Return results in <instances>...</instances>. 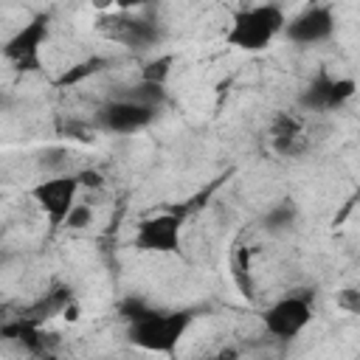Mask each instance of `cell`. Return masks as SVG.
I'll list each match as a JSON object with an SVG mask.
<instances>
[{
	"label": "cell",
	"instance_id": "cell-19",
	"mask_svg": "<svg viewBox=\"0 0 360 360\" xmlns=\"http://www.w3.org/2000/svg\"><path fill=\"white\" fill-rule=\"evenodd\" d=\"M172 65V56H160V59H155V62H149L146 68H143V79L146 82H158V84H166V76H169V68Z\"/></svg>",
	"mask_w": 360,
	"mask_h": 360
},
{
	"label": "cell",
	"instance_id": "cell-13",
	"mask_svg": "<svg viewBox=\"0 0 360 360\" xmlns=\"http://www.w3.org/2000/svg\"><path fill=\"white\" fill-rule=\"evenodd\" d=\"M270 146L281 158H298V155H304L309 149V141H307L304 132H295V135H276V138H270Z\"/></svg>",
	"mask_w": 360,
	"mask_h": 360
},
{
	"label": "cell",
	"instance_id": "cell-18",
	"mask_svg": "<svg viewBox=\"0 0 360 360\" xmlns=\"http://www.w3.org/2000/svg\"><path fill=\"white\" fill-rule=\"evenodd\" d=\"M335 304L343 312H349V315H360V287H343V290H338Z\"/></svg>",
	"mask_w": 360,
	"mask_h": 360
},
{
	"label": "cell",
	"instance_id": "cell-6",
	"mask_svg": "<svg viewBox=\"0 0 360 360\" xmlns=\"http://www.w3.org/2000/svg\"><path fill=\"white\" fill-rule=\"evenodd\" d=\"M48 31H51L48 14L31 17V20L3 45V56H6L17 70H22V73L39 70V68H42V45L48 42Z\"/></svg>",
	"mask_w": 360,
	"mask_h": 360
},
{
	"label": "cell",
	"instance_id": "cell-17",
	"mask_svg": "<svg viewBox=\"0 0 360 360\" xmlns=\"http://www.w3.org/2000/svg\"><path fill=\"white\" fill-rule=\"evenodd\" d=\"M62 158H68V152L65 149H56V146H51V149H42L39 152V169H45V172H51V174H59V172H65V160Z\"/></svg>",
	"mask_w": 360,
	"mask_h": 360
},
{
	"label": "cell",
	"instance_id": "cell-14",
	"mask_svg": "<svg viewBox=\"0 0 360 360\" xmlns=\"http://www.w3.org/2000/svg\"><path fill=\"white\" fill-rule=\"evenodd\" d=\"M124 96H129V98H135V101H143V104H152V107H160L163 101H166V90H163V84H158V82H141L138 87H129Z\"/></svg>",
	"mask_w": 360,
	"mask_h": 360
},
{
	"label": "cell",
	"instance_id": "cell-4",
	"mask_svg": "<svg viewBox=\"0 0 360 360\" xmlns=\"http://www.w3.org/2000/svg\"><path fill=\"white\" fill-rule=\"evenodd\" d=\"M79 191H82V180L76 172H59V174H48L39 183L31 186V200L37 202V208L48 217L51 228H65V219L70 214V208L79 202Z\"/></svg>",
	"mask_w": 360,
	"mask_h": 360
},
{
	"label": "cell",
	"instance_id": "cell-16",
	"mask_svg": "<svg viewBox=\"0 0 360 360\" xmlns=\"http://www.w3.org/2000/svg\"><path fill=\"white\" fill-rule=\"evenodd\" d=\"M93 219H96L93 208H90L87 202H76V205L70 208L68 219H65V228H68V231H84V228L93 225Z\"/></svg>",
	"mask_w": 360,
	"mask_h": 360
},
{
	"label": "cell",
	"instance_id": "cell-9",
	"mask_svg": "<svg viewBox=\"0 0 360 360\" xmlns=\"http://www.w3.org/2000/svg\"><path fill=\"white\" fill-rule=\"evenodd\" d=\"M335 28H338V20H335V11L323 3H315V6H307L304 11H298L295 17H287V28H284V37L292 42V45H321L326 39L335 37Z\"/></svg>",
	"mask_w": 360,
	"mask_h": 360
},
{
	"label": "cell",
	"instance_id": "cell-8",
	"mask_svg": "<svg viewBox=\"0 0 360 360\" xmlns=\"http://www.w3.org/2000/svg\"><path fill=\"white\" fill-rule=\"evenodd\" d=\"M354 93H357V82L352 76H332V73L321 70L298 93V104L307 112H329V110H338L346 101H352Z\"/></svg>",
	"mask_w": 360,
	"mask_h": 360
},
{
	"label": "cell",
	"instance_id": "cell-7",
	"mask_svg": "<svg viewBox=\"0 0 360 360\" xmlns=\"http://www.w3.org/2000/svg\"><path fill=\"white\" fill-rule=\"evenodd\" d=\"M158 115V107L152 104H143V101H135L129 96H121V98H112L107 104L98 107L96 112V124L104 129V132H115V135H132V132H141L146 129Z\"/></svg>",
	"mask_w": 360,
	"mask_h": 360
},
{
	"label": "cell",
	"instance_id": "cell-12",
	"mask_svg": "<svg viewBox=\"0 0 360 360\" xmlns=\"http://www.w3.org/2000/svg\"><path fill=\"white\" fill-rule=\"evenodd\" d=\"M295 219H298V208H295L290 200H281V202H276V205L264 214L262 225H264L267 233H284V231H290V228L295 225Z\"/></svg>",
	"mask_w": 360,
	"mask_h": 360
},
{
	"label": "cell",
	"instance_id": "cell-1",
	"mask_svg": "<svg viewBox=\"0 0 360 360\" xmlns=\"http://www.w3.org/2000/svg\"><path fill=\"white\" fill-rule=\"evenodd\" d=\"M287 28V14L278 3H245L231 14L225 45L245 51V53H262L270 48Z\"/></svg>",
	"mask_w": 360,
	"mask_h": 360
},
{
	"label": "cell",
	"instance_id": "cell-10",
	"mask_svg": "<svg viewBox=\"0 0 360 360\" xmlns=\"http://www.w3.org/2000/svg\"><path fill=\"white\" fill-rule=\"evenodd\" d=\"M98 31L115 42L129 45V48H149L158 39V28L149 20L129 17V14H112V17L104 14L98 20Z\"/></svg>",
	"mask_w": 360,
	"mask_h": 360
},
{
	"label": "cell",
	"instance_id": "cell-2",
	"mask_svg": "<svg viewBox=\"0 0 360 360\" xmlns=\"http://www.w3.org/2000/svg\"><path fill=\"white\" fill-rule=\"evenodd\" d=\"M191 321H194L191 309H174V312L146 309L141 318L129 321V340L146 352L174 354V346L180 343Z\"/></svg>",
	"mask_w": 360,
	"mask_h": 360
},
{
	"label": "cell",
	"instance_id": "cell-22",
	"mask_svg": "<svg viewBox=\"0 0 360 360\" xmlns=\"http://www.w3.org/2000/svg\"><path fill=\"white\" fill-rule=\"evenodd\" d=\"M93 3V8H98V11H107V8H115L118 6V0H90Z\"/></svg>",
	"mask_w": 360,
	"mask_h": 360
},
{
	"label": "cell",
	"instance_id": "cell-20",
	"mask_svg": "<svg viewBox=\"0 0 360 360\" xmlns=\"http://www.w3.org/2000/svg\"><path fill=\"white\" fill-rule=\"evenodd\" d=\"M79 174V180H82V188H101L104 186V174L98 172V169H82V172H76Z\"/></svg>",
	"mask_w": 360,
	"mask_h": 360
},
{
	"label": "cell",
	"instance_id": "cell-21",
	"mask_svg": "<svg viewBox=\"0 0 360 360\" xmlns=\"http://www.w3.org/2000/svg\"><path fill=\"white\" fill-rule=\"evenodd\" d=\"M141 6H146V0H118L115 8H121V11H132V8H141Z\"/></svg>",
	"mask_w": 360,
	"mask_h": 360
},
{
	"label": "cell",
	"instance_id": "cell-5",
	"mask_svg": "<svg viewBox=\"0 0 360 360\" xmlns=\"http://www.w3.org/2000/svg\"><path fill=\"white\" fill-rule=\"evenodd\" d=\"M132 248L155 256H174L183 248V214L180 211H158L143 217L135 225Z\"/></svg>",
	"mask_w": 360,
	"mask_h": 360
},
{
	"label": "cell",
	"instance_id": "cell-3",
	"mask_svg": "<svg viewBox=\"0 0 360 360\" xmlns=\"http://www.w3.org/2000/svg\"><path fill=\"white\" fill-rule=\"evenodd\" d=\"M312 301H315L312 290H290V292H284L281 298H276L262 312L264 332L278 338V340L298 338L312 321Z\"/></svg>",
	"mask_w": 360,
	"mask_h": 360
},
{
	"label": "cell",
	"instance_id": "cell-11",
	"mask_svg": "<svg viewBox=\"0 0 360 360\" xmlns=\"http://www.w3.org/2000/svg\"><path fill=\"white\" fill-rule=\"evenodd\" d=\"M104 65H107L104 56H87V59H82V62L65 68L62 76H59L53 84H56V87H76V84H82L84 79H90V76H96L98 70H104Z\"/></svg>",
	"mask_w": 360,
	"mask_h": 360
},
{
	"label": "cell",
	"instance_id": "cell-15",
	"mask_svg": "<svg viewBox=\"0 0 360 360\" xmlns=\"http://www.w3.org/2000/svg\"><path fill=\"white\" fill-rule=\"evenodd\" d=\"M295 132H304V121L287 110H278L273 118H270V138L276 135H295Z\"/></svg>",
	"mask_w": 360,
	"mask_h": 360
}]
</instances>
